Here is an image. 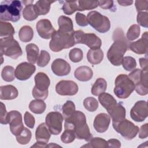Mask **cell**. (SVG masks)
Listing matches in <instances>:
<instances>
[{
    "label": "cell",
    "instance_id": "obj_18",
    "mask_svg": "<svg viewBox=\"0 0 148 148\" xmlns=\"http://www.w3.org/2000/svg\"><path fill=\"white\" fill-rule=\"evenodd\" d=\"M110 122V117L106 113H101L97 114L94 120V127L99 133H103L107 131Z\"/></svg>",
    "mask_w": 148,
    "mask_h": 148
},
{
    "label": "cell",
    "instance_id": "obj_19",
    "mask_svg": "<svg viewBox=\"0 0 148 148\" xmlns=\"http://www.w3.org/2000/svg\"><path fill=\"white\" fill-rule=\"evenodd\" d=\"M128 77L133 82L135 86L143 85L147 86V71H144L140 69H135L128 75Z\"/></svg>",
    "mask_w": 148,
    "mask_h": 148
},
{
    "label": "cell",
    "instance_id": "obj_39",
    "mask_svg": "<svg viewBox=\"0 0 148 148\" xmlns=\"http://www.w3.org/2000/svg\"><path fill=\"white\" fill-rule=\"evenodd\" d=\"M64 13L67 15H71L76 11L78 10L77 2L75 1H65L62 7Z\"/></svg>",
    "mask_w": 148,
    "mask_h": 148
},
{
    "label": "cell",
    "instance_id": "obj_38",
    "mask_svg": "<svg viewBox=\"0 0 148 148\" xmlns=\"http://www.w3.org/2000/svg\"><path fill=\"white\" fill-rule=\"evenodd\" d=\"M78 11H84L96 8L98 6V1H77Z\"/></svg>",
    "mask_w": 148,
    "mask_h": 148
},
{
    "label": "cell",
    "instance_id": "obj_31",
    "mask_svg": "<svg viewBox=\"0 0 148 148\" xmlns=\"http://www.w3.org/2000/svg\"><path fill=\"white\" fill-rule=\"evenodd\" d=\"M18 36L20 40L23 42L31 41L34 36L32 28L29 25L23 26L19 30Z\"/></svg>",
    "mask_w": 148,
    "mask_h": 148
},
{
    "label": "cell",
    "instance_id": "obj_45",
    "mask_svg": "<svg viewBox=\"0 0 148 148\" xmlns=\"http://www.w3.org/2000/svg\"><path fill=\"white\" fill-rule=\"evenodd\" d=\"M50 60V54L45 50H42L37 60V65L40 67H44L48 64Z\"/></svg>",
    "mask_w": 148,
    "mask_h": 148
},
{
    "label": "cell",
    "instance_id": "obj_13",
    "mask_svg": "<svg viewBox=\"0 0 148 148\" xmlns=\"http://www.w3.org/2000/svg\"><path fill=\"white\" fill-rule=\"evenodd\" d=\"M56 91L60 95H74L78 91L77 84L72 80H61L56 86Z\"/></svg>",
    "mask_w": 148,
    "mask_h": 148
},
{
    "label": "cell",
    "instance_id": "obj_5",
    "mask_svg": "<svg viewBox=\"0 0 148 148\" xmlns=\"http://www.w3.org/2000/svg\"><path fill=\"white\" fill-rule=\"evenodd\" d=\"M135 90V85L128 76L124 74L118 75L115 80L114 94L119 98H127Z\"/></svg>",
    "mask_w": 148,
    "mask_h": 148
},
{
    "label": "cell",
    "instance_id": "obj_57",
    "mask_svg": "<svg viewBox=\"0 0 148 148\" xmlns=\"http://www.w3.org/2000/svg\"><path fill=\"white\" fill-rule=\"evenodd\" d=\"M117 2L121 6H129L131 5L133 3V1H117Z\"/></svg>",
    "mask_w": 148,
    "mask_h": 148
},
{
    "label": "cell",
    "instance_id": "obj_16",
    "mask_svg": "<svg viewBox=\"0 0 148 148\" xmlns=\"http://www.w3.org/2000/svg\"><path fill=\"white\" fill-rule=\"evenodd\" d=\"M147 42H148V34L145 32L142 34V38L139 40L132 42L129 45V48L133 52L138 54H147Z\"/></svg>",
    "mask_w": 148,
    "mask_h": 148
},
{
    "label": "cell",
    "instance_id": "obj_21",
    "mask_svg": "<svg viewBox=\"0 0 148 148\" xmlns=\"http://www.w3.org/2000/svg\"><path fill=\"white\" fill-rule=\"evenodd\" d=\"M51 136V132L49 131L46 123H42L37 127L35 131V138L36 142L47 145Z\"/></svg>",
    "mask_w": 148,
    "mask_h": 148
},
{
    "label": "cell",
    "instance_id": "obj_14",
    "mask_svg": "<svg viewBox=\"0 0 148 148\" xmlns=\"http://www.w3.org/2000/svg\"><path fill=\"white\" fill-rule=\"evenodd\" d=\"M36 70L35 66L32 63L24 62L18 65L15 69V76L20 80L28 79Z\"/></svg>",
    "mask_w": 148,
    "mask_h": 148
},
{
    "label": "cell",
    "instance_id": "obj_26",
    "mask_svg": "<svg viewBox=\"0 0 148 148\" xmlns=\"http://www.w3.org/2000/svg\"><path fill=\"white\" fill-rule=\"evenodd\" d=\"M25 50L28 61L33 64L37 62L39 56L38 47L34 43H29L26 46Z\"/></svg>",
    "mask_w": 148,
    "mask_h": 148
},
{
    "label": "cell",
    "instance_id": "obj_56",
    "mask_svg": "<svg viewBox=\"0 0 148 148\" xmlns=\"http://www.w3.org/2000/svg\"><path fill=\"white\" fill-rule=\"evenodd\" d=\"M139 64L142 71H147V59L146 58H140Z\"/></svg>",
    "mask_w": 148,
    "mask_h": 148
},
{
    "label": "cell",
    "instance_id": "obj_36",
    "mask_svg": "<svg viewBox=\"0 0 148 148\" xmlns=\"http://www.w3.org/2000/svg\"><path fill=\"white\" fill-rule=\"evenodd\" d=\"M1 77L3 80L10 82L14 80L15 77V70L12 66H5L1 72Z\"/></svg>",
    "mask_w": 148,
    "mask_h": 148
},
{
    "label": "cell",
    "instance_id": "obj_29",
    "mask_svg": "<svg viewBox=\"0 0 148 148\" xmlns=\"http://www.w3.org/2000/svg\"><path fill=\"white\" fill-rule=\"evenodd\" d=\"M54 1L40 0L37 1L34 5L35 11L38 16L47 14L50 9V6Z\"/></svg>",
    "mask_w": 148,
    "mask_h": 148
},
{
    "label": "cell",
    "instance_id": "obj_40",
    "mask_svg": "<svg viewBox=\"0 0 148 148\" xmlns=\"http://www.w3.org/2000/svg\"><path fill=\"white\" fill-rule=\"evenodd\" d=\"M83 105L86 110L92 112L95 111L98 108V102L95 98L89 97L84 99Z\"/></svg>",
    "mask_w": 148,
    "mask_h": 148
},
{
    "label": "cell",
    "instance_id": "obj_4",
    "mask_svg": "<svg viewBox=\"0 0 148 148\" xmlns=\"http://www.w3.org/2000/svg\"><path fill=\"white\" fill-rule=\"evenodd\" d=\"M72 33L56 31L49 43L50 49L54 52H58L64 49H68L75 45Z\"/></svg>",
    "mask_w": 148,
    "mask_h": 148
},
{
    "label": "cell",
    "instance_id": "obj_32",
    "mask_svg": "<svg viewBox=\"0 0 148 148\" xmlns=\"http://www.w3.org/2000/svg\"><path fill=\"white\" fill-rule=\"evenodd\" d=\"M46 108V105L43 100L35 99L31 101L29 104V109L35 114L43 113Z\"/></svg>",
    "mask_w": 148,
    "mask_h": 148
},
{
    "label": "cell",
    "instance_id": "obj_20",
    "mask_svg": "<svg viewBox=\"0 0 148 148\" xmlns=\"http://www.w3.org/2000/svg\"><path fill=\"white\" fill-rule=\"evenodd\" d=\"M107 111L112 119V123L118 122L125 119V109L121 103H117Z\"/></svg>",
    "mask_w": 148,
    "mask_h": 148
},
{
    "label": "cell",
    "instance_id": "obj_44",
    "mask_svg": "<svg viewBox=\"0 0 148 148\" xmlns=\"http://www.w3.org/2000/svg\"><path fill=\"white\" fill-rule=\"evenodd\" d=\"M83 57V53L80 49L74 48L71 50L69 53V58L73 62H80Z\"/></svg>",
    "mask_w": 148,
    "mask_h": 148
},
{
    "label": "cell",
    "instance_id": "obj_27",
    "mask_svg": "<svg viewBox=\"0 0 148 148\" xmlns=\"http://www.w3.org/2000/svg\"><path fill=\"white\" fill-rule=\"evenodd\" d=\"M87 58L88 62L92 65L99 64L103 58V52L100 49H90L87 54Z\"/></svg>",
    "mask_w": 148,
    "mask_h": 148
},
{
    "label": "cell",
    "instance_id": "obj_3",
    "mask_svg": "<svg viewBox=\"0 0 148 148\" xmlns=\"http://www.w3.org/2000/svg\"><path fill=\"white\" fill-rule=\"evenodd\" d=\"M23 8L21 2L17 0L3 1L0 5L1 21L16 22L20 20V12Z\"/></svg>",
    "mask_w": 148,
    "mask_h": 148
},
{
    "label": "cell",
    "instance_id": "obj_22",
    "mask_svg": "<svg viewBox=\"0 0 148 148\" xmlns=\"http://www.w3.org/2000/svg\"><path fill=\"white\" fill-rule=\"evenodd\" d=\"M35 83L34 86L38 90L46 91H48V88L50 84V80L48 76L43 72H38L35 76Z\"/></svg>",
    "mask_w": 148,
    "mask_h": 148
},
{
    "label": "cell",
    "instance_id": "obj_52",
    "mask_svg": "<svg viewBox=\"0 0 148 148\" xmlns=\"http://www.w3.org/2000/svg\"><path fill=\"white\" fill-rule=\"evenodd\" d=\"M135 7L136 10L139 12L142 10H147L148 9V1L143 0V1H135Z\"/></svg>",
    "mask_w": 148,
    "mask_h": 148
},
{
    "label": "cell",
    "instance_id": "obj_1",
    "mask_svg": "<svg viewBox=\"0 0 148 148\" xmlns=\"http://www.w3.org/2000/svg\"><path fill=\"white\" fill-rule=\"evenodd\" d=\"M64 128L74 131L76 137L79 139L89 142L92 138L86 123L85 114L79 110H75L71 116L65 119Z\"/></svg>",
    "mask_w": 148,
    "mask_h": 148
},
{
    "label": "cell",
    "instance_id": "obj_37",
    "mask_svg": "<svg viewBox=\"0 0 148 148\" xmlns=\"http://www.w3.org/2000/svg\"><path fill=\"white\" fill-rule=\"evenodd\" d=\"M17 142L20 145H26L28 143L31 139L32 134L31 131L27 128L24 127L21 133L16 136Z\"/></svg>",
    "mask_w": 148,
    "mask_h": 148
},
{
    "label": "cell",
    "instance_id": "obj_24",
    "mask_svg": "<svg viewBox=\"0 0 148 148\" xmlns=\"http://www.w3.org/2000/svg\"><path fill=\"white\" fill-rule=\"evenodd\" d=\"M74 75L75 78L78 80L87 82L92 78L93 72L92 69L87 66H81L76 69Z\"/></svg>",
    "mask_w": 148,
    "mask_h": 148
},
{
    "label": "cell",
    "instance_id": "obj_50",
    "mask_svg": "<svg viewBox=\"0 0 148 148\" xmlns=\"http://www.w3.org/2000/svg\"><path fill=\"white\" fill-rule=\"evenodd\" d=\"M75 20L76 23L81 27H85L88 24L87 17L79 12H77L75 16Z\"/></svg>",
    "mask_w": 148,
    "mask_h": 148
},
{
    "label": "cell",
    "instance_id": "obj_55",
    "mask_svg": "<svg viewBox=\"0 0 148 148\" xmlns=\"http://www.w3.org/2000/svg\"><path fill=\"white\" fill-rule=\"evenodd\" d=\"M108 147H120L121 143L116 139H111L107 141Z\"/></svg>",
    "mask_w": 148,
    "mask_h": 148
},
{
    "label": "cell",
    "instance_id": "obj_49",
    "mask_svg": "<svg viewBox=\"0 0 148 148\" xmlns=\"http://www.w3.org/2000/svg\"><path fill=\"white\" fill-rule=\"evenodd\" d=\"M24 120L25 125L30 128H33L35 123V120L34 117L28 112H26L24 116Z\"/></svg>",
    "mask_w": 148,
    "mask_h": 148
},
{
    "label": "cell",
    "instance_id": "obj_15",
    "mask_svg": "<svg viewBox=\"0 0 148 148\" xmlns=\"http://www.w3.org/2000/svg\"><path fill=\"white\" fill-rule=\"evenodd\" d=\"M36 29L39 35L45 39H51L56 32L50 21L48 19H42L38 21Z\"/></svg>",
    "mask_w": 148,
    "mask_h": 148
},
{
    "label": "cell",
    "instance_id": "obj_6",
    "mask_svg": "<svg viewBox=\"0 0 148 148\" xmlns=\"http://www.w3.org/2000/svg\"><path fill=\"white\" fill-rule=\"evenodd\" d=\"M0 52L1 56L3 54L12 59H17L23 54L19 43L13 36L0 39Z\"/></svg>",
    "mask_w": 148,
    "mask_h": 148
},
{
    "label": "cell",
    "instance_id": "obj_17",
    "mask_svg": "<svg viewBox=\"0 0 148 148\" xmlns=\"http://www.w3.org/2000/svg\"><path fill=\"white\" fill-rule=\"evenodd\" d=\"M51 69L53 73L58 76H66L71 72V66L65 60L57 58L52 62Z\"/></svg>",
    "mask_w": 148,
    "mask_h": 148
},
{
    "label": "cell",
    "instance_id": "obj_48",
    "mask_svg": "<svg viewBox=\"0 0 148 148\" xmlns=\"http://www.w3.org/2000/svg\"><path fill=\"white\" fill-rule=\"evenodd\" d=\"M32 95L36 99L45 100L48 96V91H43L34 87L32 90Z\"/></svg>",
    "mask_w": 148,
    "mask_h": 148
},
{
    "label": "cell",
    "instance_id": "obj_30",
    "mask_svg": "<svg viewBox=\"0 0 148 148\" xmlns=\"http://www.w3.org/2000/svg\"><path fill=\"white\" fill-rule=\"evenodd\" d=\"M107 88L106 81L103 78H98L96 80L91 88V94L97 96L104 92Z\"/></svg>",
    "mask_w": 148,
    "mask_h": 148
},
{
    "label": "cell",
    "instance_id": "obj_47",
    "mask_svg": "<svg viewBox=\"0 0 148 148\" xmlns=\"http://www.w3.org/2000/svg\"><path fill=\"white\" fill-rule=\"evenodd\" d=\"M137 22L141 26L148 27V13L147 12H139L137 15Z\"/></svg>",
    "mask_w": 148,
    "mask_h": 148
},
{
    "label": "cell",
    "instance_id": "obj_41",
    "mask_svg": "<svg viewBox=\"0 0 148 148\" xmlns=\"http://www.w3.org/2000/svg\"><path fill=\"white\" fill-rule=\"evenodd\" d=\"M121 64L124 69L127 71H132L134 70L136 66V62L134 58L131 56H126L123 57Z\"/></svg>",
    "mask_w": 148,
    "mask_h": 148
},
{
    "label": "cell",
    "instance_id": "obj_54",
    "mask_svg": "<svg viewBox=\"0 0 148 148\" xmlns=\"http://www.w3.org/2000/svg\"><path fill=\"white\" fill-rule=\"evenodd\" d=\"M98 6L103 9H109L112 8L113 6V1H98Z\"/></svg>",
    "mask_w": 148,
    "mask_h": 148
},
{
    "label": "cell",
    "instance_id": "obj_8",
    "mask_svg": "<svg viewBox=\"0 0 148 148\" xmlns=\"http://www.w3.org/2000/svg\"><path fill=\"white\" fill-rule=\"evenodd\" d=\"M87 18L88 24L99 32L105 33L110 29V20L106 16L101 14L99 12L91 11L87 14Z\"/></svg>",
    "mask_w": 148,
    "mask_h": 148
},
{
    "label": "cell",
    "instance_id": "obj_11",
    "mask_svg": "<svg viewBox=\"0 0 148 148\" xmlns=\"http://www.w3.org/2000/svg\"><path fill=\"white\" fill-rule=\"evenodd\" d=\"M7 121L11 132L15 136L19 135L24 128L22 115L17 110H12L8 113Z\"/></svg>",
    "mask_w": 148,
    "mask_h": 148
},
{
    "label": "cell",
    "instance_id": "obj_12",
    "mask_svg": "<svg viewBox=\"0 0 148 148\" xmlns=\"http://www.w3.org/2000/svg\"><path fill=\"white\" fill-rule=\"evenodd\" d=\"M130 116L132 120L141 122L147 117V103L146 101H137L131 109Z\"/></svg>",
    "mask_w": 148,
    "mask_h": 148
},
{
    "label": "cell",
    "instance_id": "obj_10",
    "mask_svg": "<svg viewBox=\"0 0 148 148\" xmlns=\"http://www.w3.org/2000/svg\"><path fill=\"white\" fill-rule=\"evenodd\" d=\"M46 124L53 135H58L62 131L63 116L58 112H49L45 119Z\"/></svg>",
    "mask_w": 148,
    "mask_h": 148
},
{
    "label": "cell",
    "instance_id": "obj_28",
    "mask_svg": "<svg viewBox=\"0 0 148 148\" xmlns=\"http://www.w3.org/2000/svg\"><path fill=\"white\" fill-rule=\"evenodd\" d=\"M98 100L102 106L107 110L117 103V101L114 97L106 92H103L99 95Z\"/></svg>",
    "mask_w": 148,
    "mask_h": 148
},
{
    "label": "cell",
    "instance_id": "obj_51",
    "mask_svg": "<svg viewBox=\"0 0 148 148\" xmlns=\"http://www.w3.org/2000/svg\"><path fill=\"white\" fill-rule=\"evenodd\" d=\"M8 113L6 110V107L4 103L1 102V114H0V123L2 124H7Z\"/></svg>",
    "mask_w": 148,
    "mask_h": 148
},
{
    "label": "cell",
    "instance_id": "obj_42",
    "mask_svg": "<svg viewBox=\"0 0 148 148\" xmlns=\"http://www.w3.org/2000/svg\"><path fill=\"white\" fill-rule=\"evenodd\" d=\"M140 32V28L139 25L133 24L128 29L127 32V38L128 40L132 41L137 39Z\"/></svg>",
    "mask_w": 148,
    "mask_h": 148
},
{
    "label": "cell",
    "instance_id": "obj_7",
    "mask_svg": "<svg viewBox=\"0 0 148 148\" xmlns=\"http://www.w3.org/2000/svg\"><path fill=\"white\" fill-rule=\"evenodd\" d=\"M75 43L84 44L92 50L100 49L102 45L101 39L95 34H86L82 30H77L72 32Z\"/></svg>",
    "mask_w": 148,
    "mask_h": 148
},
{
    "label": "cell",
    "instance_id": "obj_33",
    "mask_svg": "<svg viewBox=\"0 0 148 148\" xmlns=\"http://www.w3.org/2000/svg\"><path fill=\"white\" fill-rule=\"evenodd\" d=\"M15 31L13 25L8 22L0 21V36H13Z\"/></svg>",
    "mask_w": 148,
    "mask_h": 148
},
{
    "label": "cell",
    "instance_id": "obj_46",
    "mask_svg": "<svg viewBox=\"0 0 148 148\" xmlns=\"http://www.w3.org/2000/svg\"><path fill=\"white\" fill-rule=\"evenodd\" d=\"M76 138L74 131L70 130H65L61 136V140L64 143L72 142Z\"/></svg>",
    "mask_w": 148,
    "mask_h": 148
},
{
    "label": "cell",
    "instance_id": "obj_43",
    "mask_svg": "<svg viewBox=\"0 0 148 148\" xmlns=\"http://www.w3.org/2000/svg\"><path fill=\"white\" fill-rule=\"evenodd\" d=\"M62 114L64 119L71 116L75 111V105L72 101H67L62 106Z\"/></svg>",
    "mask_w": 148,
    "mask_h": 148
},
{
    "label": "cell",
    "instance_id": "obj_35",
    "mask_svg": "<svg viewBox=\"0 0 148 148\" xmlns=\"http://www.w3.org/2000/svg\"><path fill=\"white\" fill-rule=\"evenodd\" d=\"M23 16L24 19L28 21L35 20L38 17V15L35 11L34 5L29 4L26 5L23 11Z\"/></svg>",
    "mask_w": 148,
    "mask_h": 148
},
{
    "label": "cell",
    "instance_id": "obj_53",
    "mask_svg": "<svg viewBox=\"0 0 148 148\" xmlns=\"http://www.w3.org/2000/svg\"><path fill=\"white\" fill-rule=\"evenodd\" d=\"M139 138L144 139L148 136V124L146 123L142 125L139 129Z\"/></svg>",
    "mask_w": 148,
    "mask_h": 148
},
{
    "label": "cell",
    "instance_id": "obj_34",
    "mask_svg": "<svg viewBox=\"0 0 148 148\" xmlns=\"http://www.w3.org/2000/svg\"><path fill=\"white\" fill-rule=\"evenodd\" d=\"M82 147H94V148H105L108 147V143L105 139L99 137L92 138L89 143L83 145Z\"/></svg>",
    "mask_w": 148,
    "mask_h": 148
},
{
    "label": "cell",
    "instance_id": "obj_9",
    "mask_svg": "<svg viewBox=\"0 0 148 148\" xmlns=\"http://www.w3.org/2000/svg\"><path fill=\"white\" fill-rule=\"evenodd\" d=\"M115 131L119 133L125 139L131 140L134 138L139 131V127L127 119L112 123Z\"/></svg>",
    "mask_w": 148,
    "mask_h": 148
},
{
    "label": "cell",
    "instance_id": "obj_23",
    "mask_svg": "<svg viewBox=\"0 0 148 148\" xmlns=\"http://www.w3.org/2000/svg\"><path fill=\"white\" fill-rule=\"evenodd\" d=\"M17 89L12 85H6L0 87V99L1 100H11L18 96Z\"/></svg>",
    "mask_w": 148,
    "mask_h": 148
},
{
    "label": "cell",
    "instance_id": "obj_25",
    "mask_svg": "<svg viewBox=\"0 0 148 148\" xmlns=\"http://www.w3.org/2000/svg\"><path fill=\"white\" fill-rule=\"evenodd\" d=\"M58 30L66 33H72L73 31V22L71 18L65 16H61L58 19Z\"/></svg>",
    "mask_w": 148,
    "mask_h": 148
},
{
    "label": "cell",
    "instance_id": "obj_2",
    "mask_svg": "<svg viewBox=\"0 0 148 148\" xmlns=\"http://www.w3.org/2000/svg\"><path fill=\"white\" fill-rule=\"evenodd\" d=\"M113 43L108 51L107 57L109 62L114 66L121 65L124 54L129 47V42L125 38L123 30L117 28L113 33Z\"/></svg>",
    "mask_w": 148,
    "mask_h": 148
}]
</instances>
